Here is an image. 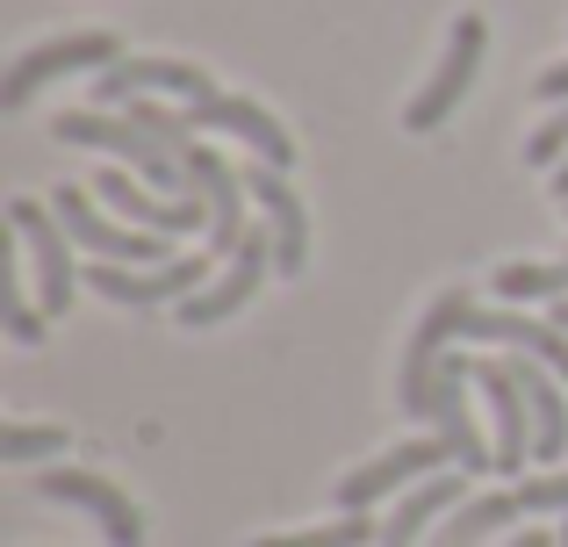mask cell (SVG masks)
Instances as JSON below:
<instances>
[{
    "mask_svg": "<svg viewBox=\"0 0 568 547\" xmlns=\"http://www.w3.org/2000/svg\"><path fill=\"white\" fill-rule=\"evenodd\" d=\"M58 144H94V152L123 159V166H138L152 188H173V195H194V173L181 152H166V144L152 138L144 123H130V115H101V109H65L51 123Z\"/></svg>",
    "mask_w": 568,
    "mask_h": 547,
    "instance_id": "cell-1",
    "label": "cell"
},
{
    "mask_svg": "<svg viewBox=\"0 0 568 547\" xmlns=\"http://www.w3.org/2000/svg\"><path fill=\"white\" fill-rule=\"evenodd\" d=\"M115 58H123L115 29H72V37H51V43H37V51H22L8 65V80H0V109H29L37 87L65 80V72H109Z\"/></svg>",
    "mask_w": 568,
    "mask_h": 547,
    "instance_id": "cell-2",
    "label": "cell"
},
{
    "mask_svg": "<svg viewBox=\"0 0 568 547\" xmlns=\"http://www.w3.org/2000/svg\"><path fill=\"white\" fill-rule=\"evenodd\" d=\"M51 216L65 224V239L80 245V253L115 260V267H159V260H173L159 231H138V224H123V216H101L87 188H58V195H51Z\"/></svg>",
    "mask_w": 568,
    "mask_h": 547,
    "instance_id": "cell-3",
    "label": "cell"
},
{
    "mask_svg": "<svg viewBox=\"0 0 568 547\" xmlns=\"http://www.w3.org/2000/svg\"><path fill=\"white\" fill-rule=\"evenodd\" d=\"M483 51H489V22L483 14H460L454 29H446V58H439V72H432L425 87L410 94V109H403V130H439L446 115L460 109V94L475 87V72H483Z\"/></svg>",
    "mask_w": 568,
    "mask_h": 547,
    "instance_id": "cell-4",
    "label": "cell"
},
{
    "mask_svg": "<svg viewBox=\"0 0 568 547\" xmlns=\"http://www.w3.org/2000/svg\"><path fill=\"white\" fill-rule=\"evenodd\" d=\"M209 260L216 253H173L159 267H115V260H94L87 267V288L109 295L123 310H159V303H187V295L209 288Z\"/></svg>",
    "mask_w": 568,
    "mask_h": 547,
    "instance_id": "cell-5",
    "label": "cell"
},
{
    "mask_svg": "<svg viewBox=\"0 0 568 547\" xmlns=\"http://www.w3.org/2000/svg\"><path fill=\"white\" fill-rule=\"evenodd\" d=\"M468 310H475V295L468 288H446L439 303L417 317V332H410V346H403V411L410 418H432V375H439V361H446V346L454 338H468Z\"/></svg>",
    "mask_w": 568,
    "mask_h": 547,
    "instance_id": "cell-6",
    "label": "cell"
},
{
    "mask_svg": "<svg viewBox=\"0 0 568 547\" xmlns=\"http://www.w3.org/2000/svg\"><path fill=\"white\" fill-rule=\"evenodd\" d=\"M8 224H14V239L29 245V274H37V310L43 317H65L72 310V288H80V274H72V239H65V224H58L43 202H8Z\"/></svg>",
    "mask_w": 568,
    "mask_h": 547,
    "instance_id": "cell-7",
    "label": "cell"
},
{
    "mask_svg": "<svg viewBox=\"0 0 568 547\" xmlns=\"http://www.w3.org/2000/svg\"><path fill=\"white\" fill-rule=\"evenodd\" d=\"M468 382H475V361L446 353L439 375H432V418H425V425H439V439L454 447L460 476H489V468H497V439H483V425H475V411H468Z\"/></svg>",
    "mask_w": 568,
    "mask_h": 547,
    "instance_id": "cell-8",
    "label": "cell"
},
{
    "mask_svg": "<svg viewBox=\"0 0 568 547\" xmlns=\"http://www.w3.org/2000/svg\"><path fill=\"white\" fill-rule=\"evenodd\" d=\"M144 94H173L187 109V101H209V94H223V87L209 80L202 65H187V58H115L94 80L101 109H130V101H144Z\"/></svg>",
    "mask_w": 568,
    "mask_h": 547,
    "instance_id": "cell-9",
    "label": "cell"
},
{
    "mask_svg": "<svg viewBox=\"0 0 568 547\" xmlns=\"http://www.w3.org/2000/svg\"><path fill=\"white\" fill-rule=\"evenodd\" d=\"M439 468H454V447H446L439 433H432V439H403V447H388V454H375V462H361L332 497H338V511H367V505H382L388 490H403V483H425V476H439Z\"/></svg>",
    "mask_w": 568,
    "mask_h": 547,
    "instance_id": "cell-10",
    "label": "cell"
},
{
    "mask_svg": "<svg viewBox=\"0 0 568 547\" xmlns=\"http://www.w3.org/2000/svg\"><path fill=\"white\" fill-rule=\"evenodd\" d=\"M94 195L109 202L123 224H138V231H159V239H181V231H209L216 224V210H209V195L194 188V195H173V202H159L152 195V181H130V173H94Z\"/></svg>",
    "mask_w": 568,
    "mask_h": 547,
    "instance_id": "cell-11",
    "label": "cell"
},
{
    "mask_svg": "<svg viewBox=\"0 0 568 547\" xmlns=\"http://www.w3.org/2000/svg\"><path fill=\"white\" fill-rule=\"evenodd\" d=\"M266 274H281V267H274V231H245V245L223 260V274L209 281L202 295H187V303H181V324H194V332H202V324L237 317V310H245L252 295L266 288Z\"/></svg>",
    "mask_w": 568,
    "mask_h": 547,
    "instance_id": "cell-12",
    "label": "cell"
},
{
    "mask_svg": "<svg viewBox=\"0 0 568 547\" xmlns=\"http://www.w3.org/2000/svg\"><path fill=\"white\" fill-rule=\"evenodd\" d=\"M187 123L194 130H231L237 144H252V159H266V166H281L288 173L295 166V138L274 123V115L260 109V101H245V94H209V101H187Z\"/></svg>",
    "mask_w": 568,
    "mask_h": 547,
    "instance_id": "cell-13",
    "label": "cell"
},
{
    "mask_svg": "<svg viewBox=\"0 0 568 547\" xmlns=\"http://www.w3.org/2000/svg\"><path fill=\"white\" fill-rule=\"evenodd\" d=\"M37 490L51 497V505H80V511H94L101 519V534H109L115 547H144V511L130 505L115 483H101V476H87V468H43L37 476Z\"/></svg>",
    "mask_w": 568,
    "mask_h": 547,
    "instance_id": "cell-14",
    "label": "cell"
},
{
    "mask_svg": "<svg viewBox=\"0 0 568 547\" xmlns=\"http://www.w3.org/2000/svg\"><path fill=\"white\" fill-rule=\"evenodd\" d=\"M187 173H194V188L209 195V210H216V224H209V253L231 260L237 245H245V231H252V224H245V195H252L245 173H237L223 152H209L202 138H194V152H187Z\"/></svg>",
    "mask_w": 568,
    "mask_h": 547,
    "instance_id": "cell-15",
    "label": "cell"
},
{
    "mask_svg": "<svg viewBox=\"0 0 568 547\" xmlns=\"http://www.w3.org/2000/svg\"><path fill=\"white\" fill-rule=\"evenodd\" d=\"M237 173H245L252 202L266 210V231H274V267L281 274H303V260H310V216H303V202H295L288 173L266 166V159H252V166H237Z\"/></svg>",
    "mask_w": 568,
    "mask_h": 547,
    "instance_id": "cell-16",
    "label": "cell"
},
{
    "mask_svg": "<svg viewBox=\"0 0 568 547\" xmlns=\"http://www.w3.org/2000/svg\"><path fill=\"white\" fill-rule=\"evenodd\" d=\"M475 389L489 396V418H497V468L518 476L532 462V404L518 389V367L511 361H475Z\"/></svg>",
    "mask_w": 568,
    "mask_h": 547,
    "instance_id": "cell-17",
    "label": "cell"
},
{
    "mask_svg": "<svg viewBox=\"0 0 568 547\" xmlns=\"http://www.w3.org/2000/svg\"><path fill=\"white\" fill-rule=\"evenodd\" d=\"M468 338H489V346H518L540 367H555L568 382V332L547 317H526V310H468Z\"/></svg>",
    "mask_w": 568,
    "mask_h": 547,
    "instance_id": "cell-18",
    "label": "cell"
},
{
    "mask_svg": "<svg viewBox=\"0 0 568 547\" xmlns=\"http://www.w3.org/2000/svg\"><path fill=\"white\" fill-rule=\"evenodd\" d=\"M518 389H526V404H532V462H561L568 454V404H561V389H555V375H547L532 353H518Z\"/></svg>",
    "mask_w": 568,
    "mask_h": 547,
    "instance_id": "cell-19",
    "label": "cell"
},
{
    "mask_svg": "<svg viewBox=\"0 0 568 547\" xmlns=\"http://www.w3.org/2000/svg\"><path fill=\"white\" fill-rule=\"evenodd\" d=\"M460 505H468V497H460V476H446V468H439V476H425V483H417V490L382 519V547H417V540H425V526L439 519V511H460Z\"/></svg>",
    "mask_w": 568,
    "mask_h": 547,
    "instance_id": "cell-20",
    "label": "cell"
},
{
    "mask_svg": "<svg viewBox=\"0 0 568 547\" xmlns=\"http://www.w3.org/2000/svg\"><path fill=\"white\" fill-rule=\"evenodd\" d=\"M526 511H518V497L511 490H497V497H468V505L454 511V519L432 534V547H483V540H497L504 526H518Z\"/></svg>",
    "mask_w": 568,
    "mask_h": 547,
    "instance_id": "cell-21",
    "label": "cell"
},
{
    "mask_svg": "<svg viewBox=\"0 0 568 547\" xmlns=\"http://www.w3.org/2000/svg\"><path fill=\"white\" fill-rule=\"evenodd\" d=\"M489 288L504 295V303H561L568 295V260H511V267H497Z\"/></svg>",
    "mask_w": 568,
    "mask_h": 547,
    "instance_id": "cell-22",
    "label": "cell"
},
{
    "mask_svg": "<svg viewBox=\"0 0 568 547\" xmlns=\"http://www.w3.org/2000/svg\"><path fill=\"white\" fill-rule=\"evenodd\" d=\"M252 547H382V526L367 511H346L332 526H310V534H281V540H252Z\"/></svg>",
    "mask_w": 568,
    "mask_h": 547,
    "instance_id": "cell-23",
    "label": "cell"
},
{
    "mask_svg": "<svg viewBox=\"0 0 568 547\" xmlns=\"http://www.w3.org/2000/svg\"><path fill=\"white\" fill-rule=\"evenodd\" d=\"M72 433L65 425H8L0 433V462H51V454H65Z\"/></svg>",
    "mask_w": 568,
    "mask_h": 547,
    "instance_id": "cell-24",
    "label": "cell"
},
{
    "mask_svg": "<svg viewBox=\"0 0 568 547\" xmlns=\"http://www.w3.org/2000/svg\"><path fill=\"white\" fill-rule=\"evenodd\" d=\"M0 324H8V338H14V346H37V338H43V324H51V317H43V310L22 295V281H14V274L0 281Z\"/></svg>",
    "mask_w": 568,
    "mask_h": 547,
    "instance_id": "cell-25",
    "label": "cell"
},
{
    "mask_svg": "<svg viewBox=\"0 0 568 547\" xmlns=\"http://www.w3.org/2000/svg\"><path fill=\"white\" fill-rule=\"evenodd\" d=\"M511 497H518V511H526V519H540V511H568V468H547V476L511 483Z\"/></svg>",
    "mask_w": 568,
    "mask_h": 547,
    "instance_id": "cell-26",
    "label": "cell"
},
{
    "mask_svg": "<svg viewBox=\"0 0 568 547\" xmlns=\"http://www.w3.org/2000/svg\"><path fill=\"white\" fill-rule=\"evenodd\" d=\"M561 159H568V101H561V109L526 138V166H547V173H555Z\"/></svg>",
    "mask_w": 568,
    "mask_h": 547,
    "instance_id": "cell-27",
    "label": "cell"
},
{
    "mask_svg": "<svg viewBox=\"0 0 568 547\" xmlns=\"http://www.w3.org/2000/svg\"><path fill=\"white\" fill-rule=\"evenodd\" d=\"M532 94H540V101H555V109H561V101H568V58H561V65H547L540 80H532Z\"/></svg>",
    "mask_w": 568,
    "mask_h": 547,
    "instance_id": "cell-28",
    "label": "cell"
},
{
    "mask_svg": "<svg viewBox=\"0 0 568 547\" xmlns=\"http://www.w3.org/2000/svg\"><path fill=\"white\" fill-rule=\"evenodd\" d=\"M555 202H568V159L555 166Z\"/></svg>",
    "mask_w": 568,
    "mask_h": 547,
    "instance_id": "cell-29",
    "label": "cell"
},
{
    "mask_svg": "<svg viewBox=\"0 0 568 547\" xmlns=\"http://www.w3.org/2000/svg\"><path fill=\"white\" fill-rule=\"evenodd\" d=\"M547 324H561V332H568V295H561V303H555V310H547Z\"/></svg>",
    "mask_w": 568,
    "mask_h": 547,
    "instance_id": "cell-30",
    "label": "cell"
},
{
    "mask_svg": "<svg viewBox=\"0 0 568 547\" xmlns=\"http://www.w3.org/2000/svg\"><path fill=\"white\" fill-rule=\"evenodd\" d=\"M561 547H568V519H561Z\"/></svg>",
    "mask_w": 568,
    "mask_h": 547,
    "instance_id": "cell-31",
    "label": "cell"
},
{
    "mask_svg": "<svg viewBox=\"0 0 568 547\" xmlns=\"http://www.w3.org/2000/svg\"><path fill=\"white\" fill-rule=\"evenodd\" d=\"M561 210H568V202H561Z\"/></svg>",
    "mask_w": 568,
    "mask_h": 547,
    "instance_id": "cell-32",
    "label": "cell"
}]
</instances>
